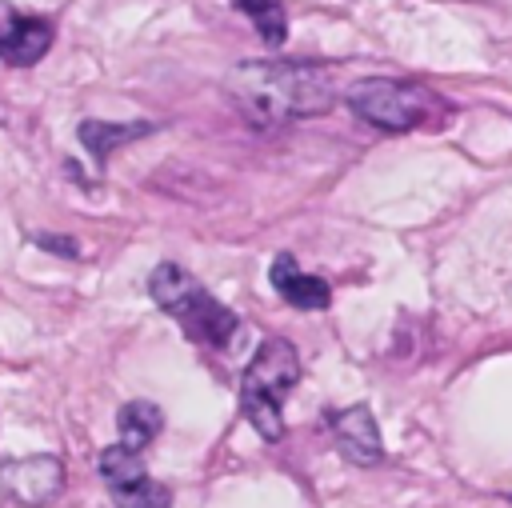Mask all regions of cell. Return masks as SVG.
<instances>
[{"label": "cell", "instance_id": "cell-10", "mask_svg": "<svg viewBox=\"0 0 512 508\" xmlns=\"http://www.w3.org/2000/svg\"><path fill=\"white\" fill-rule=\"evenodd\" d=\"M116 428H120V440H116V444L140 452V448H148V444L160 436L164 412H160L152 400H128V404L116 412Z\"/></svg>", "mask_w": 512, "mask_h": 508}, {"label": "cell", "instance_id": "cell-3", "mask_svg": "<svg viewBox=\"0 0 512 508\" xmlns=\"http://www.w3.org/2000/svg\"><path fill=\"white\" fill-rule=\"evenodd\" d=\"M296 380H300V356L280 336L264 340L256 348V356L248 360L244 380H240V408H244L248 424L260 432V440H280L284 436L280 404L296 388Z\"/></svg>", "mask_w": 512, "mask_h": 508}, {"label": "cell", "instance_id": "cell-11", "mask_svg": "<svg viewBox=\"0 0 512 508\" xmlns=\"http://www.w3.org/2000/svg\"><path fill=\"white\" fill-rule=\"evenodd\" d=\"M152 132V124H144V120H132V124H108V120H84L80 124V144L96 156V160H104L112 148H120V144H132V140H140V136H148Z\"/></svg>", "mask_w": 512, "mask_h": 508}, {"label": "cell", "instance_id": "cell-6", "mask_svg": "<svg viewBox=\"0 0 512 508\" xmlns=\"http://www.w3.org/2000/svg\"><path fill=\"white\" fill-rule=\"evenodd\" d=\"M0 488L24 508H40L60 496L64 488V464L56 456H24L0 464Z\"/></svg>", "mask_w": 512, "mask_h": 508}, {"label": "cell", "instance_id": "cell-5", "mask_svg": "<svg viewBox=\"0 0 512 508\" xmlns=\"http://www.w3.org/2000/svg\"><path fill=\"white\" fill-rule=\"evenodd\" d=\"M100 476L116 500V508H172V492L148 476L140 452L112 444L100 452Z\"/></svg>", "mask_w": 512, "mask_h": 508}, {"label": "cell", "instance_id": "cell-1", "mask_svg": "<svg viewBox=\"0 0 512 508\" xmlns=\"http://www.w3.org/2000/svg\"><path fill=\"white\" fill-rule=\"evenodd\" d=\"M228 96L260 128L324 116L336 104L328 68L304 60H244L228 72Z\"/></svg>", "mask_w": 512, "mask_h": 508}, {"label": "cell", "instance_id": "cell-12", "mask_svg": "<svg viewBox=\"0 0 512 508\" xmlns=\"http://www.w3.org/2000/svg\"><path fill=\"white\" fill-rule=\"evenodd\" d=\"M236 8L252 16V24H256V32H260V40H264V44H272V48H276V44H284L288 20H284L280 0H236Z\"/></svg>", "mask_w": 512, "mask_h": 508}, {"label": "cell", "instance_id": "cell-7", "mask_svg": "<svg viewBox=\"0 0 512 508\" xmlns=\"http://www.w3.org/2000/svg\"><path fill=\"white\" fill-rule=\"evenodd\" d=\"M52 48V24L44 16L20 12L8 0H0V60L8 64H36Z\"/></svg>", "mask_w": 512, "mask_h": 508}, {"label": "cell", "instance_id": "cell-4", "mask_svg": "<svg viewBox=\"0 0 512 508\" xmlns=\"http://www.w3.org/2000/svg\"><path fill=\"white\" fill-rule=\"evenodd\" d=\"M344 104L380 132H412L432 116V92L396 76H364L348 84Z\"/></svg>", "mask_w": 512, "mask_h": 508}, {"label": "cell", "instance_id": "cell-8", "mask_svg": "<svg viewBox=\"0 0 512 508\" xmlns=\"http://www.w3.org/2000/svg\"><path fill=\"white\" fill-rule=\"evenodd\" d=\"M332 436H336V448L344 460L360 464V468H372L384 460V440H380V424L372 416L368 404H352L344 412L332 416Z\"/></svg>", "mask_w": 512, "mask_h": 508}, {"label": "cell", "instance_id": "cell-9", "mask_svg": "<svg viewBox=\"0 0 512 508\" xmlns=\"http://www.w3.org/2000/svg\"><path fill=\"white\" fill-rule=\"evenodd\" d=\"M272 288L292 304V308H308V312H316V308H328L332 304V288L320 280V276H304L300 268H296V256H288V252H280L276 260H272Z\"/></svg>", "mask_w": 512, "mask_h": 508}, {"label": "cell", "instance_id": "cell-2", "mask_svg": "<svg viewBox=\"0 0 512 508\" xmlns=\"http://www.w3.org/2000/svg\"><path fill=\"white\" fill-rule=\"evenodd\" d=\"M148 292L152 300L196 340V344H208V348H228L232 336L240 332V320L232 308H224L192 272H184L180 264L164 260L152 268L148 276Z\"/></svg>", "mask_w": 512, "mask_h": 508}, {"label": "cell", "instance_id": "cell-13", "mask_svg": "<svg viewBox=\"0 0 512 508\" xmlns=\"http://www.w3.org/2000/svg\"><path fill=\"white\" fill-rule=\"evenodd\" d=\"M36 244H40V248H48V252H64L68 260H76V256H80V252H76V244H72L68 236H48V232H40V236H36Z\"/></svg>", "mask_w": 512, "mask_h": 508}]
</instances>
